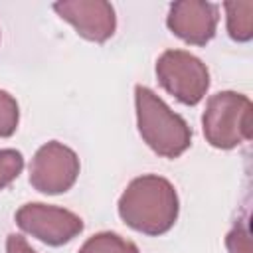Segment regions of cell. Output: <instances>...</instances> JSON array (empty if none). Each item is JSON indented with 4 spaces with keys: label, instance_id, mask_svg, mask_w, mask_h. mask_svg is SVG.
Instances as JSON below:
<instances>
[{
    "label": "cell",
    "instance_id": "6da1fadb",
    "mask_svg": "<svg viewBox=\"0 0 253 253\" xmlns=\"http://www.w3.org/2000/svg\"><path fill=\"white\" fill-rule=\"evenodd\" d=\"M119 213L126 225L146 235L166 233L178 215L174 186L160 176H142L128 184L119 202Z\"/></svg>",
    "mask_w": 253,
    "mask_h": 253
},
{
    "label": "cell",
    "instance_id": "7a4b0ae2",
    "mask_svg": "<svg viewBox=\"0 0 253 253\" xmlns=\"http://www.w3.org/2000/svg\"><path fill=\"white\" fill-rule=\"evenodd\" d=\"M136 115L138 130L154 152L174 158L190 146L192 134L184 119L142 85H136Z\"/></svg>",
    "mask_w": 253,
    "mask_h": 253
},
{
    "label": "cell",
    "instance_id": "3957f363",
    "mask_svg": "<svg viewBox=\"0 0 253 253\" xmlns=\"http://www.w3.org/2000/svg\"><path fill=\"white\" fill-rule=\"evenodd\" d=\"M156 75L164 89L186 105H196L208 89V71L202 61L180 49L162 53L156 63Z\"/></svg>",
    "mask_w": 253,
    "mask_h": 253
},
{
    "label": "cell",
    "instance_id": "277c9868",
    "mask_svg": "<svg viewBox=\"0 0 253 253\" xmlns=\"http://www.w3.org/2000/svg\"><path fill=\"white\" fill-rule=\"evenodd\" d=\"M79 172V162L73 150L59 142L42 146L30 166V182L43 194H59L73 186Z\"/></svg>",
    "mask_w": 253,
    "mask_h": 253
},
{
    "label": "cell",
    "instance_id": "5b68a950",
    "mask_svg": "<svg viewBox=\"0 0 253 253\" xmlns=\"http://www.w3.org/2000/svg\"><path fill=\"white\" fill-rule=\"evenodd\" d=\"M16 221L26 233L47 245H61L83 229V221L75 213L43 204H26L16 213Z\"/></svg>",
    "mask_w": 253,
    "mask_h": 253
},
{
    "label": "cell",
    "instance_id": "8992f818",
    "mask_svg": "<svg viewBox=\"0 0 253 253\" xmlns=\"http://www.w3.org/2000/svg\"><path fill=\"white\" fill-rule=\"evenodd\" d=\"M53 10L87 40L105 42L115 32V10L107 2H55Z\"/></svg>",
    "mask_w": 253,
    "mask_h": 253
},
{
    "label": "cell",
    "instance_id": "52a82bcc",
    "mask_svg": "<svg viewBox=\"0 0 253 253\" xmlns=\"http://www.w3.org/2000/svg\"><path fill=\"white\" fill-rule=\"evenodd\" d=\"M217 8L208 2H176L170 6L168 28L190 43H206L215 30Z\"/></svg>",
    "mask_w": 253,
    "mask_h": 253
},
{
    "label": "cell",
    "instance_id": "ba28073f",
    "mask_svg": "<svg viewBox=\"0 0 253 253\" xmlns=\"http://www.w3.org/2000/svg\"><path fill=\"white\" fill-rule=\"evenodd\" d=\"M79 253H138V249L134 243L125 241L117 233H99L93 235Z\"/></svg>",
    "mask_w": 253,
    "mask_h": 253
},
{
    "label": "cell",
    "instance_id": "9c48e42d",
    "mask_svg": "<svg viewBox=\"0 0 253 253\" xmlns=\"http://www.w3.org/2000/svg\"><path fill=\"white\" fill-rule=\"evenodd\" d=\"M18 125V105L6 93L0 91V136H10Z\"/></svg>",
    "mask_w": 253,
    "mask_h": 253
},
{
    "label": "cell",
    "instance_id": "30bf717a",
    "mask_svg": "<svg viewBox=\"0 0 253 253\" xmlns=\"http://www.w3.org/2000/svg\"><path fill=\"white\" fill-rule=\"evenodd\" d=\"M24 158L18 150H0V190L20 174Z\"/></svg>",
    "mask_w": 253,
    "mask_h": 253
},
{
    "label": "cell",
    "instance_id": "8fae6325",
    "mask_svg": "<svg viewBox=\"0 0 253 253\" xmlns=\"http://www.w3.org/2000/svg\"><path fill=\"white\" fill-rule=\"evenodd\" d=\"M8 253H36V251H32L20 235H10L8 237Z\"/></svg>",
    "mask_w": 253,
    "mask_h": 253
}]
</instances>
